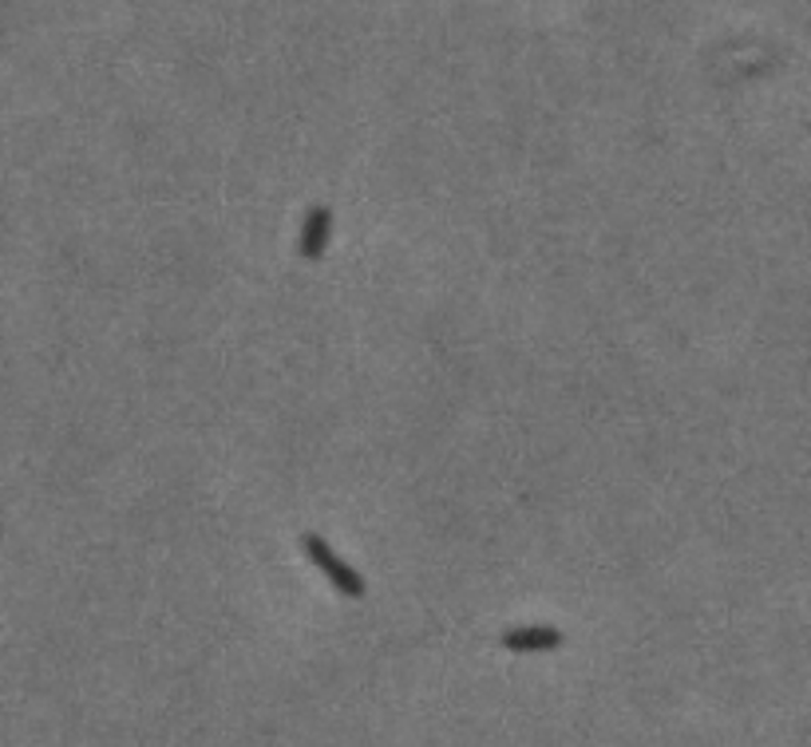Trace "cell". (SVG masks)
Segmentation results:
<instances>
[{"mask_svg":"<svg viewBox=\"0 0 811 747\" xmlns=\"http://www.w3.org/2000/svg\"><path fill=\"white\" fill-rule=\"evenodd\" d=\"M305 554L316 561V566H321V570L329 573V578H333V586L341 593H348V598H365V581H360V573L348 570L345 561L336 558V554L329 550V546L316 538V534H305Z\"/></svg>","mask_w":811,"mask_h":747,"instance_id":"obj_1","label":"cell"},{"mask_svg":"<svg viewBox=\"0 0 811 747\" xmlns=\"http://www.w3.org/2000/svg\"><path fill=\"white\" fill-rule=\"evenodd\" d=\"M563 645V633L558 629H514V633H503V649L507 653H554Z\"/></svg>","mask_w":811,"mask_h":747,"instance_id":"obj_2","label":"cell"},{"mask_svg":"<svg viewBox=\"0 0 811 747\" xmlns=\"http://www.w3.org/2000/svg\"><path fill=\"white\" fill-rule=\"evenodd\" d=\"M329 226H333V214H329V207H313V210H309L305 230H301V254H305L309 261H316V257L325 254Z\"/></svg>","mask_w":811,"mask_h":747,"instance_id":"obj_3","label":"cell"}]
</instances>
